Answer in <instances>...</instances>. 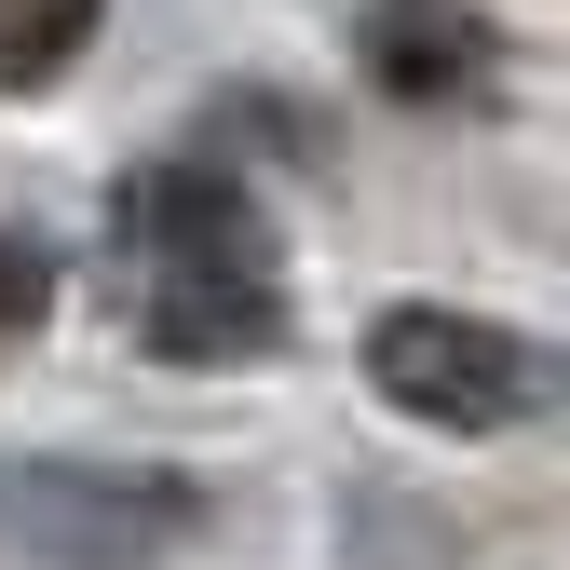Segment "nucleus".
<instances>
[{
  "label": "nucleus",
  "mask_w": 570,
  "mask_h": 570,
  "mask_svg": "<svg viewBox=\"0 0 570 570\" xmlns=\"http://www.w3.org/2000/svg\"><path fill=\"white\" fill-rule=\"evenodd\" d=\"M136 245H150V340L164 353H245L272 340V232L232 177H150L136 190Z\"/></svg>",
  "instance_id": "nucleus-1"
},
{
  "label": "nucleus",
  "mask_w": 570,
  "mask_h": 570,
  "mask_svg": "<svg viewBox=\"0 0 570 570\" xmlns=\"http://www.w3.org/2000/svg\"><path fill=\"white\" fill-rule=\"evenodd\" d=\"M367 381H381V407H407V421H435V435H503V421H530V407H557V353L543 340H517V326H489V313H381L367 326Z\"/></svg>",
  "instance_id": "nucleus-2"
},
{
  "label": "nucleus",
  "mask_w": 570,
  "mask_h": 570,
  "mask_svg": "<svg viewBox=\"0 0 570 570\" xmlns=\"http://www.w3.org/2000/svg\"><path fill=\"white\" fill-rule=\"evenodd\" d=\"M14 489L28 503H55V517H0V543L14 557H82V570H109V557H150V543H177L190 530V503L164 475H82V462H14Z\"/></svg>",
  "instance_id": "nucleus-3"
},
{
  "label": "nucleus",
  "mask_w": 570,
  "mask_h": 570,
  "mask_svg": "<svg viewBox=\"0 0 570 570\" xmlns=\"http://www.w3.org/2000/svg\"><path fill=\"white\" fill-rule=\"evenodd\" d=\"M475 68H489V28L462 0H381L367 14V82L381 96H462Z\"/></svg>",
  "instance_id": "nucleus-4"
},
{
  "label": "nucleus",
  "mask_w": 570,
  "mask_h": 570,
  "mask_svg": "<svg viewBox=\"0 0 570 570\" xmlns=\"http://www.w3.org/2000/svg\"><path fill=\"white\" fill-rule=\"evenodd\" d=\"M96 0H0V82H55L68 55H82Z\"/></svg>",
  "instance_id": "nucleus-5"
},
{
  "label": "nucleus",
  "mask_w": 570,
  "mask_h": 570,
  "mask_svg": "<svg viewBox=\"0 0 570 570\" xmlns=\"http://www.w3.org/2000/svg\"><path fill=\"white\" fill-rule=\"evenodd\" d=\"M28 313H41V258H28V245H0V340H14Z\"/></svg>",
  "instance_id": "nucleus-6"
}]
</instances>
